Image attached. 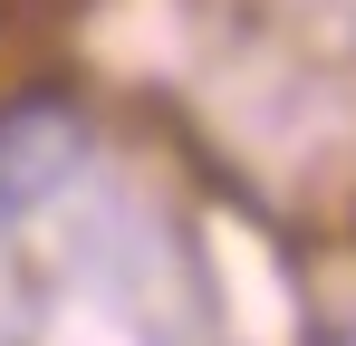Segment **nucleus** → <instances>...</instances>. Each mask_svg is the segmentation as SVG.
Masks as SVG:
<instances>
[{
  "label": "nucleus",
  "mask_w": 356,
  "mask_h": 346,
  "mask_svg": "<svg viewBox=\"0 0 356 346\" xmlns=\"http://www.w3.org/2000/svg\"><path fill=\"white\" fill-rule=\"evenodd\" d=\"M77 164H87V125L67 106H10L0 115V222H19L49 192H67Z\"/></svg>",
  "instance_id": "1"
},
{
  "label": "nucleus",
  "mask_w": 356,
  "mask_h": 346,
  "mask_svg": "<svg viewBox=\"0 0 356 346\" xmlns=\"http://www.w3.org/2000/svg\"><path fill=\"white\" fill-rule=\"evenodd\" d=\"M0 346H10V337H0Z\"/></svg>",
  "instance_id": "2"
}]
</instances>
